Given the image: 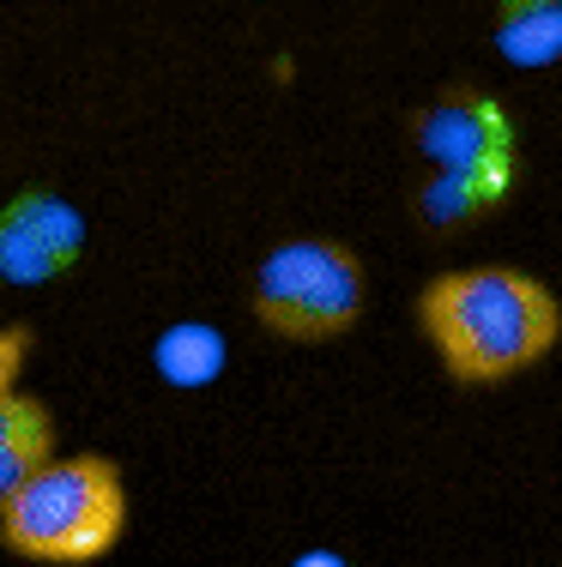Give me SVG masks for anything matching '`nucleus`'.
I'll return each mask as SVG.
<instances>
[{
	"mask_svg": "<svg viewBox=\"0 0 562 567\" xmlns=\"http://www.w3.org/2000/svg\"><path fill=\"white\" fill-rule=\"evenodd\" d=\"M418 332L460 386H502L562 339V302L520 266H453L418 290Z\"/></svg>",
	"mask_w": 562,
	"mask_h": 567,
	"instance_id": "f257e3e1",
	"label": "nucleus"
},
{
	"mask_svg": "<svg viewBox=\"0 0 562 567\" xmlns=\"http://www.w3.org/2000/svg\"><path fill=\"white\" fill-rule=\"evenodd\" d=\"M411 145L423 157L418 218L430 229L484 218V212H497L508 199V187H514V169H520L514 115L490 91L453 85L436 103H423L418 121H411Z\"/></svg>",
	"mask_w": 562,
	"mask_h": 567,
	"instance_id": "f03ea898",
	"label": "nucleus"
},
{
	"mask_svg": "<svg viewBox=\"0 0 562 567\" xmlns=\"http://www.w3.org/2000/svg\"><path fill=\"white\" fill-rule=\"evenodd\" d=\"M127 532V483L103 453H55L0 502V544L19 561L91 567Z\"/></svg>",
	"mask_w": 562,
	"mask_h": 567,
	"instance_id": "7ed1b4c3",
	"label": "nucleus"
},
{
	"mask_svg": "<svg viewBox=\"0 0 562 567\" xmlns=\"http://www.w3.org/2000/svg\"><path fill=\"white\" fill-rule=\"evenodd\" d=\"M254 320L290 344H333L364 320L369 278L345 241L290 236L254 266Z\"/></svg>",
	"mask_w": 562,
	"mask_h": 567,
	"instance_id": "20e7f679",
	"label": "nucleus"
},
{
	"mask_svg": "<svg viewBox=\"0 0 562 567\" xmlns=\"http://www.w3.org/2000/svg\"><path fill=\"white\" fill-rule=\"evenodd\" d=\"M85 254V212L49 187H19L0 206V284H55Z\"/></svg>",
	"mask_w": 562,
	"mask_h": 567,
	"instance_id": "39448f33",
	"label": "nucleus"
},
{
	"mask_svg": "<svg viewBox=\"0 0 562 567\" xmlns=\"http://www.w3.org/2000/svg\"><path fill=\"white\" fill-rule=\"evenodd\" d=\"M49 458H55V411L19 386H0V502Z\"/></svg>",
	"mask_w": 562,
	"mask_h": 567,
	"instance_id": "423d86ee",
	"label": "nucleus"
},
{
	"mask_svg": "<svg viewBox=\"0 0 562 567\" xmlns=\"http://www.w3.org/2000/svg\"><path fill=\"white\" fill-rule=\"evenodd\" d=\"M497 55L520 73L562 66V0H497Z\"/></svg>",
	"mask_w": 562,
	"mask_h": 567,
	"instance_id": "0eeeda50",
	"label": "nucleus"
},
{
	"mask_svg": "<svg viewBox=\"0 0 562 567\" xmlns=\"http://www.w3.org/2000/svg\"><path fill=\"white\" fill-rule=\"evenodd\" d=\"M157 374H164L170 386H212L224 374V357H231V344H224V332L212 327V320H176V327L157 339Z\"/></svg>",
	"mask_w": 562,
	"mask_h": 567,
	"instance_id": "6e6552de",
	"label": "nucleus"
},
{
	"mask_svg": "<svg viewBox=\"0 0 562 567\" xmlns=\"http://www.w3.org/2000/svg\"><path fill=\"white\" fill-rule=\"evenodd\" d=\"M24 350H31V332H24V327H0V386H12V381H19Z\"/></svg>",
	"mask_w": 562,
	"mask_h": 567,
	"instance_id": "1a4fd4ad",
	"label": "nucleus"
},
{
	"mask_svg": "<svg viewBox=\"0 0 562 567\" xmlns=\"http://www.w3.org/2000/svg\"><path fill=\"white\" fill-rule=\"evenodd\" d=\"M290 567H351V561H345L339 549H303V556L290 561Z\"/></svg>",
	"mask_w": 562,
	"mask_h": 567,
	"instance_id": "9d476101",
	"label": "nucleus"
}]
</instances>
